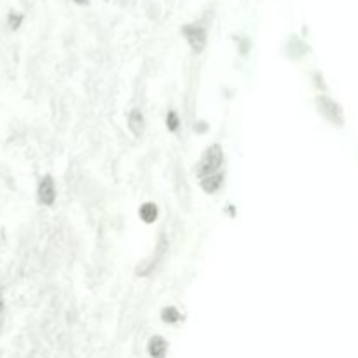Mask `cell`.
Returning a JSON list of instances; mask_svg holds the SVG:
<instances>
[{"instance_id": "obj_7", "label": "cell", "mask_w": 358, "mask_h": 358, "mask_svg": "<svg viewBox=\"0 0 358 358\" xmlns=\"http://www.w3.org/2000/svg\"><path fill=\"white\" fill-rule=\"evenodd\" d=\"M201 189H203L204 192H208V194H213V192H217L218 189H220L222 185V175L220 173H211L208 175V177H203L199 182Z\"/></svg>"}, {"instance_id": "obj_9", "label": "cell", "mask_w": 358, "mask_h": 358, "mask_svg": "<svg viewBox=\"0 0 358 358\" xmlns=\"http://www.w3.org/2000/svg\"><path fill=\"white\" fill-rule=\"evenodd\" d=\"M159 210L156 203H144L140 206V218L145 222V224H152V222L158 218Z\"/></svg>"}, {"instance_id": "obj_11", "label": "cell", "mask_w": 358, "mask_h": 358, "mask_svg": "<svg viewBox=\"0 0 358 358\" xmlns=\"http://www.w3.org/2000/svg\"><path fill=\"white\" fill-rule=\"evenodd\" d=\"M166 126H168V130L173 131V133H175V131H178V128H180V119H178V115H177V112H175V110L168 112Z\"/></svg>"}, {"instance_id": "obj_2", "label": "cell", "mask_w": 358, "mask_h": 358, "mask_svg": "<svg viewBox=\"0 0 358 358\" xmlns=\"http://www.w3.org/2000/svg\"><path fill=\"white\" fill-rule=\"evenodd\" d=\"M182 34L187 39L189 46H191V49L194 51V53L199 54L201 51L204 49V46H206V30H204V27H201L199 23L185 25V27L182 28Z\"/></svg>"}, {"instance_id": "obj_8", "label": "cell", "mask_w": 358, "mask_h": 358, "mask_svg": "<svg viewBox=\"0 0 358 358\" xmlns=\"http://www.w3.org/2000/svg\"><path fill=\"white\" fill-rule=\"evenodd\" d=\"M166 348H168L166 339H163L161 335H154V337L149 341V355L152 358H164Z\"/></svg>"}, {"instance_id": "obj_14", "label": "cell", "mask_w": 358, "mask_h": 358, "mask_svg": "<svg viewBox=\"0 0 358 358\" xmlns=\"http://www.w3.org/2000/svg\"><path fill=\"white\" fill-rule=\"evenodd\" d=\"M75 4H79V6H87V2H89V0H74Z\"/></svg>"}, {"instance_id": "obj_13", "label": "cell", "mask_w": 358, "mask_h": 358, "mask_svg": "<svg viewBox=\"0 0 358 358\" xmlns=\"http://www.w3.org/2000/svg\"><path fill=\"white\" fill-rule=\"evenodd\" d=\"M4 309V292H2V288H0V311Z\"/></svg>"}, {"instance_id": "obj_12", "label": "cell", "mask_w": 358, "mask_h": 358, "mask_svg": "<svg viewBox=\"0 0 358 358\" xmlns=\"http://www.w3.org/2000/svg\"><path fill=\"white\" fill-rule=\"evenodd\" d=\"M7 21H9V27L13 28V30H18V28H20V25L23 23V16H21V14L13 13V14H9Z\"/></svg>"}, {"instance_id": "obj_5", "label": "cell", "mask_w": 358, "mask_h": 358, "mask_svg": "<svg viewBox=\"0 0 358 358\" xmlns=\"http://www.w3.org/2000/svg\"><path fill=\"white\" fill-rule=\"evenodd\" d=\"M128 124H130V130L135 137H142L145 131V119L144 114H142L138 108H133L130 112V117H128Z\"/></svg>"}, {"instance_id": "obj_3", "label": "cell", "mask_w": 358, "mask_h": 358, "mask_svg": "<svg viewBox=\"0 0 358 358\" xmlns=\"http://www.w3.org/2000/svg\"><path fill=\"white\" fill-rule=\"evenodd\" d=\"M316 105L320 107L321 114L330 121V123H334L335 126H342V110L332 98L321 94V96L316 98Z\"/></svg>"}, {"instance_id": "obj_4", "label": "cell", "mask_w": 358, "mask_h": 358, "mask_svg": "<svg viewBox=\"0 0 358 358\" xmlns=\"http://www.w3.org/2000/svg\"><path fill=\"white\" fill-rule=\"evenodd\" d=\"M56 199V187L51 177H44L39 184V201L46 206H51Z\"/></svg>"}, {"instance_id": "obj_10", "label": "cell", "mask_w": 358, "mask_h": 358, "mask_svg": "<svg viewBox=\"0 0 358 358\" xmlns=\"http://www.w3.org/2000/svg\"><path fill=\"white\" fill-rule=\"evenodd\" d=\"M161 318L166 321V323H177V321L180 320V313H178V309L173 308V306H168V308H164L163 311H161Z\"/></svg>"}, {"instance_id": "obj_6", "label": "cell", "mask_w": 358, "mask_h": 358, "mask_svg": "<svg viewBox=\"0 0 358 358\" xmlns=\"http://www.w3.org/2000/svg\"><path fill=\"white\" fill-rule=\"evenodd\" d=\"M163 252H164V243H163V240L159 241V245H158V248H156V254L152 255V259L151 261H145V262H142V266L137 269V273L140 276H145V275H149V273L152 271V269L158 266V262L161 261V255H163Z\"/></svg>"}, {"instance_id": "obj_1", "label": "cell", "mask_w": 358, "mask_h": 358, "mask_svg": "<svg viewBox=\"0 0 358 358\" xmlns=\"http://www.w3.org/2000/svg\"><path fill=\"white\" fill-rule=\"evenodd\" d=\"M224 163V152H222V147L218 144H213L204 151L203 158L198 163V177H208L211 173H217L218 168Z\"/></svg>"}]
</instances>
